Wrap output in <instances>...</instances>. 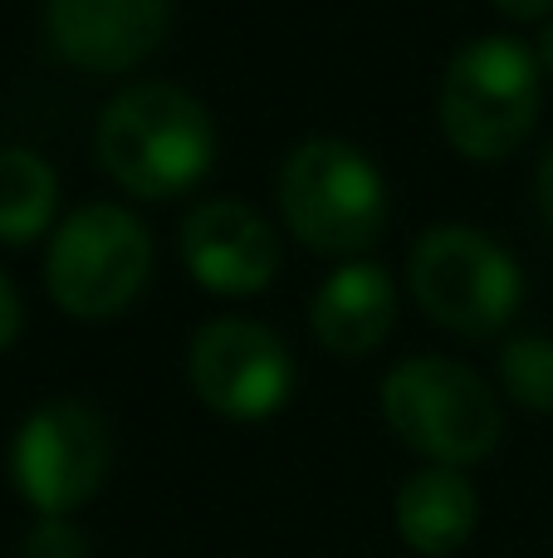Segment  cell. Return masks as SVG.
Returning <instances> with one entry per match:
<instances>
[{"instance_id":"obj_1","label":"cell","mask_w":553,"mask_h":558,"mask_svg":"<svg viewBox=\"0 0 553 558\" xmlns=\"http://www.w3.org/2000/svg\"><path fill=\"white\" fill-rule=\"evenodd\" d=\"M98 162L143 202L182 196L211 172L216 123L196 94L176 84H127L98 118Z\"/></svg>"},{"instance_id":"obj_2","label":"cell","mask_w":553,"mask_h":558,"mask_svg":"<svg viewBox=\"0 0 553 558\" xmlns=\"http://www.w3.org/2000/svg\"><path fill=\"white\" fill-rule=\"evenodd\" d=\"M539 59L509 35H480L456 49L441 78V128L476 162L509 157L539 123Z\"/></svg>"},{"instance_id":"obj_3","label":"cell","mask_w":553,"mask_h":558,"mask_svg":"<svg viewBox=\"0 0 553 558\" xmlns=\"http://www.w3.org/2000/svg\"><path fill=\"white\" fill-rule=\"evenodd\" d=\"M382 416L417 456L451 471L486 461L505 432L495 392L451 357H402L382 377Z\"/></svg>"},{"instance_id":"obj_4","label":"cell","mask_w":553,"mask_h":558,"mask_svg":"<svg viewBox=\"0 0 553 558\" xmlns=\"http://www.w3.org/2000/svg\"><path fill=\"white\" fill-rule=\"evenodd\" d=\"M280 211L309 251L358 255L388 226L382 172L343 137H309L280 167Z\"/></svg>"},{"instance_id":"obj_5","label":"cell","mask_w":553,"mask_h":558,"mask_svg":"<svg viewBox=\"0 0 553 558\" xmlns=\"http://www.w3.org/2000/svg\"><path fill=\"white\" fill-rule=\"evenodd\" d=\"M407 279L427 318L466 338L500 333L525 299V275H519L515 255L476 226L427 231L411 245Z\"/></svg>"},{"instance_id":"obj_6","label":"cell","mask_w":553,"mask_h":558,"mask_svg":"<svg viewBox=\"0 0 553 558\" xmlns=\"http://www.w3.org/2000/svg\"><path fill=\"white\" fill-rule=\"evenodd\" d=\"M152 270V235L133 211L88 202L54 231L45 255V284L74 318H113L143 294Z\"/></svg>"},{"instance_id":"obj_7","label":"cell","mask_w":553,"mask_h":558,"mask_svg":"<svg viewBox=\"0 0 553 558\" xmlns=\"http://www.w3.org/2000/svg\"><path fill=\"white\" fill-rule=\"evenodd\" d=\"M108 422L78 397H54L20 422L10 441V481L39 510V520H64L98 495L108 475Z\"/></svg>"},{"instance_id":"obj_8","label":"cell","mask_w":553,"mask_h":558,"mask_svg":"<svg viewBox=\"0 0 553 558\" xmlns=\"http://www.w3.org/2000/svg\"><path fill=\"white\" fill-rule=\"evenodd\" d=\"M186 377L211 412L231 422H265L294 392V357L274 328L255 318H211L196 328Z\"/></svg>"},{"instance_id":"obj_9","label":"cell","mask_w":553,"mask_h":558,"mask_svg":"<svg viewBox=\"0 0 553 558\" xmlns=\"http://www.w3.org/2000/svg\"><path fill=\"white\" fill-rule=\"evenodd\" d=\"M172 0H45L49 45L88 74L137 69L167 35Z\"/></svg>"},{"instance_id":"obj_10","label":"cell","mask_w":553,"mask_h":558,"mask_svg":"<svg viewBox=\"0 0 553 558\" xmlns=\"http://www.w3.org/2000/svg\"><path fill=\"white\" fill-rule=\"evenodd\" d=\"M182 260L216 294H255L280 270L274 226L245 202H201L182 221Z\"/></svg>"},{"instance_id":"obj_11","label":"cell","mask_w":553,"mask_h":558,"mask_svg":"<svg viewBox=\"0 0 553 558\" xmlns=\"http://www.w3.org/2000/svg\"><path fill=\"white\" fill-rule=\"evenodd\" d=\"M397 324V289L382 265H339L309 304V328L329 353H372Z\"/></svg>"},{"instance_id":"obj_12","label":"cell","mask_w":553,"mask_h":558,"mask_svg":"<svg viewBox=\"0 0 553 558\" xmlns=\"http://www.w3.org/2000/svg\"><path fill=\"white\" fill-rule=\"evenodd\" d=\"M480 500L470 481L451 465H427L397 490V534L407 549L427 558H446L476 534Z\"/></svg>"},{"instance_id":"obj_13","label":"cell","mask_w":553,"mask_h":558,"mask_svg":"<svg viewBox=\"0 0 553 558\" xmlns=\"http://www.w3.org/2000/svg\"><path fill=\"white\" fill-rule=\"evenodd\" d=\"M59 202V177L29 147H0V241L25 245L49 231Z\"/></svg>"},{"instance_id":"obj_14","label":"cell","mask_w":553,"mask_h":558,"mask_svg":"<svg viewBox=\"0 0 553 558\" xmlns=\"http://www.w3.org/2000/svg\"><path fill=\"white\" fill-rule=\"evenodd\" d=\"M500 383L529 412H553V338L515 333L500 348Z\"/></svg>"},{"instance_id":"obj_15","label":"cell","mask_w":553,"mask_h":558,"mask_svg":"<svg viewBox=\"0 0 553 558\" xmlns=\"http://www.w3.org/2000/svg\"><path fill=\"white\" fill-rule=\"evenodd\" d=\"M25 558H88V539L69 520H39L25 534Z\"/></svg>"},{"instance_id":"obj_16","label":"cell","mask_w":553,"mask_h":558,"mask_svg":"<svg viewBox=\"0 0 553 558\" xmlns=\"http://www.w3.org/2000/svg\"><path fill=\"white\" fill-rule=\"evenodd\" d=\"M20 294H15V284H10L5 275H0V353H5L10 343L20 338Z\"/></svg>"},{"instance_id":"obj_17","label":"cell","mask_w":553,"mask_h":558,"mask_svg":"<svg viewBox=\"0 0 553 558\" xmlns=\"http://www.w3.org/2000/svg\"><path fill=\"white\" fill-rule=\"evenodd\" d=\"M495 10H505L509 20H544L553 0H495Z\"/></svg>"},{"instance_id":"obj_18","label":"cell","mask_w":553,"mask_h":558,"mask_svg":"<svg viewBox=\"0 0 553 558\" xmlns=\"http://www.w3.org/2000/svg\"><path fill=\"white\" fill-rule=\"evenodd\" d=\"M539 211H544L553 226V147L544 153V162H539Z\"/></svg>"},{"instance_id":"obj_19","label":"cell","mask_w":553,"mask_h":558,"mask_svg":"<svg viewBox=\"0 0 553 558\" xmlns=\"http://www.w3.org/2000/svg\"><path fill=\"white\" fill-rule=\"evenodd\" d=\"M534 59H539V69H549V74H553V20H544V29H539Z\"/></svg>"}]
</instances>
